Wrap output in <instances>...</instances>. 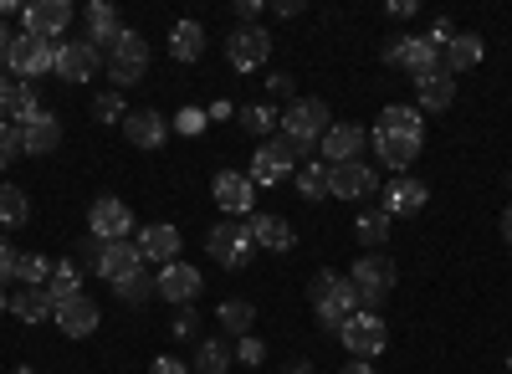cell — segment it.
<instances>
[{
  "label": "cell",
  "instance_id": "obj_1",
  "mask_svg": "<svg viewBox=\"0 0 512 374\" xmlns=\"http://www.w3.org/2000/svg\"><path fill=\"white\" fill-rule=\"evenodd\" d=\"M308 303H313V313H318L323 334H338V328L359 313V287H354L349 277H338L333 267H323V272H313V282H308Z\"/></svg>",
  "mask_w": 512,
  "mask_h": 374
},
{
  "label": "cell",
  "instance_id": "obj_2",
  "mask_svg": "<svg viewBox=\"0 0 512 374\" xmlns=\"http://www.w3.org/2000/svg\"><path fill=\"white\" fill-rule=\"evenodd\" d=\"M57 52H62V41H36V36H11L6 41V57H0V72H11L16 82H36V77H47L57 72Z\"/></svg>",
  "mask_w": 512,
  "mask_h": 374
},
{
  "label": "cell",
  "instance_id": "obj_3",
  "mask_svg": "<svg viewBox=\"0 0 512 374\" xmlns=\"http://www.w3.org/2000/svg\"><path fill=\"white\" fill-rule=\"evenodd\" d=\"M349 282L359 287V313H379V303L395 293V282H400V267L384 257V252H364L349 272Z\"/></svg>",
  "mask_w": 512,
  "mask_h": 374
},
{
  "label": "cell",
  "instance_id": "obj_4",
  "mask_svg": "<svg viewBox=\"0 0 512 374\" xmlns=\"http://www.w3.org/2000/svg\"><path fill=\"white\" fill-rule=\"evenodd\" d=\"M333 129V118H328V103L323 98H292L282 108V139H292L297 149H318V139Z\"/></svg>",
  "mask_w": 512,
  "mask_h": 374
},
{
  "label": "cell",
  "instance_id": "obj_5",
  "mask_svg": "<svg viewBox=\"0 0 512 374\" xmlns=\"http://www.w3.org/2000/svg\"><path fill=\"white\" fill-rule=\"evenodd\" d=\"M205 252L216 257L221 267H231V272L251 267V257H256L251 226H241V221H216V226H210V236H205Z\"/></svg>",
  "mask_w": 512,
  "mask_h": 374
},
{
  "label": "cell",
  "instance_id": "obj_6",
  "mask_svg": "<svg viewBox=\"0 0 512 374\" xmlns=\"http://www.w3.org/2000/svg\"><path fill=\"white\" fill-rule=\"evenodd\" d=\"M226 62L231 72L251 77V72H262L272 62V31L267 26H236L231 41H226Z\"/></svg>",
  "mask_w": 512,
  "mask_h": 374
},
{
  "label": "cell",
  "instance_id": "obj_7",
  "mask_svg": "<svg viewBox=\"0 0 512 374\" xmlns=\"http://www.w3.org/2000/svg\"><path fill=\"white\" fill-rule=\"evenodd\" d=\"M297 154H303V149H297L292 139H267V144H256L251 149V185H282L292 170H297Z\"/></svg>",
  "mask_w": 512,
  "mask_h": 374
},
{
  "label": "cell",
  "instance_id": "obj_8",
  "mask_svg": "<svg viewBox=\"0 0 512 374\" xmlns=\"http://www.w3.org/2000/svg\"><path fill=\"white\" fill-rule=\"evenodd\" d=\"M384 62L400 67V72H410V82L441 72V52H436L425 36H390V41H384Z\"/></svg>",
  "mask_w": 512,
  "mask_h": 374
},
{
  "label": "cell",
  "instance_id": "obj_9",
  "mask_svg": "<svg viewBox=\"0 0 512 374\" xmlns=\"http://www.w3.org/2000/svg\"><path fill=\"white\" fill-rule=\"evenodd\" d=\"M108 72H113V82L118 88H128V82H139L144 72H149V41L139 36V31H118V41L108 47Z\"/></svg>",
  "mask_w": 512,
  "mask_h": 374
},
{
  "label": "cell",
  "instance_id": "obj_10",
  "mask_svg": "<svg viewBox=\"0 0 512 374\" xmlns=\"http://www.w3.org/2000/svg\"><path fill=\"white\" fill-rule=\"evenodd\" d=\"M200 287H205V277H200V267H190V262H169V267L154 272V293H159L169 308H195Z\"/></svg>",
  "mask_w": 512,
  "mask_h": 374
},
{
  "label": "cell",
  "instance_id": "obj_11",
  "mask_svg": "<svg viewBox=\"0 0 512 374\" xmlns=\"http://www.w3.org/2000/svg\"><path fill=\"white\" fill-rule=\"evenodd\" d=\"M338 339H344V349L354 359H374V354L390 349V328H384L379 313H354L344 328H338Z\"/></svg>",
  "mask_w": 512,
  "mask_h": 374
},
{
  "label": "cell",
  "instance_id": "obj_12",
  "mask_svg": "<svg viewBox=\"0 0 512 374\" xmlns=\"http://www.w3.org/2000/svg\"><path fill=\"white\" fill-rule=\"evenodd\" d=\"M21 26L36 41H62V31L72 26V6L67 0H31V6H21Z\"/></svg>",
  "mask_w": 512,
  "mask_h": 374
},
{
  "label": "cell",
  "instance_id": "obj_13",
  "mask_svg": "<svg viewBox=\"0 0 512 374\" xmlns=\"http://www.w3.org/2000/svg\"><path fill=\"white\" fill-rule=\"evenodd\" d=\"M128 231H134V211H128L118 195L93 200V211H88V236H98V241L108 246V241H128Z\"/></svg>",
  "mask_w": 512,
  "mask_h": 374
},
{
  "label": "cell",
  "instance_id": "obj_14",
  "mask_svg": "<svg viewBox=\"0 0 512 374\" xmlns=\"http://www.w3.org/2000/svg\"><path fill=\"white\" fill-rule=\"evenodd\" d=\"M169 134H175V129H169V118L159 108H134V113L123 118V139L134 144V149H164Z\"/></svg>",
  "mask_w": 512,
  "mask_h": 374
},
{
  "label": "cell",
  "instance_id": "obj_15",
  "mask_svg": "<svg viewBox=\"0 0 512 374\" xmlns=\"http://www.w3.org/2000/svg\"><path fill=\"white\" fill-rule=\"evenodd\" d=\"M425 200H431V190L415 175H395L390 185H379V211H390V216H420Z\"/></svg>",
  "mask_w": 512,
  "mask_h": 374
},
{
  "label": "cell",
  "instance_id": "obj_16",
  "mask_svg": "<svg viewBox=\"0 0 512 374\" xmlns=\"http://www.w3.org/2000/svg\"><path fill=\"white\" fill-rule=\"evenodd\" d=\"M180 252H185V236L169 226V221H154V226L139 231V257H144V262L169 267V262H180Z\"/></svg>",
  "mask_w": 512,
  "mask_h": 374
},
{
  "label": "cell",
  "instance_id": "obj_17",
  "mask_svg": "<svg viewBox=\"0 0 512 374\" xmlns=\"http://www.w3.org/2000/svg\"><path fill=\"white\" fill-rule=\"evenodd\" d=\"M210 195H216V205H221V211H231V216L256 211V185L241 170H221L216 180H210Z\"/></svg>",
  "mask_w": 512,
  "mask_h": 374
},
{
  "label": "cell",
  "instance_id": "obj_18",
  "mask_svg": "<svg viewBox=\"0 0 512 374\" xmlns=\"http://www.w3.org/2000/svg\"><path fill=\"white\" fill-rule=\"evenodd\" d=\"M103 72V52L88 47V41H62L57 52V77L62 82H93Z\"/></svg>",
  "mask_w": 512,
  "mask_h": 374
},
{
  "label": "cell",
  "instance_id": "obj_19",
  "mask_svg": "<svg viewBox=\"0 0 512 374\" xmlns=\"http://www.w3.org/2000/svg\"><path fill=\"white\" fill-rule=\"evenodd\" d=\"M369 144V129H359V123H333V129L318 139L323 149V164H354Z\"/></svg>",
  "mask_w": 512,
  "mask_h": 374
},
{
  "label": "cell",
  "instance_id": "obj_20",
  "mask_svg": "<svg viewBox=\"0 0 512 374\" xmlns=\"http://www.w3.org/2000/svg\"><path fill=\"white\" fill-rule=\"evenodd\" d=\"M328 170H333V190H328V195H338V200H369V195L379 190L374 164H364V159H354V164H328Z\"/></svg>",
  "mask_w": 512,
  "mask_h": 374
},
{
  "label": "cell",
  "instance_id": "obj_21",
  "mask_svg": "<svg viewBox=\"0 0 512 374\" xmlns=\"http://www.w3.org/2000/svg\"><path fill=\"white\" fill-rule=\"evenodd\" d=\"M482 57H487V41H482L477 31H456V36L446 41V52H441V72H451V77L477 72Z\"/></svg>",
  "mask_w": 512,
  "mask_h": 374
},
{
  "label": "cell",
  "instance_id": "obj_22",
  "mask_svg": "<svg viewBox=\"0 0 512 374\" xmlns=\"http://www.w3.org/2000/svg\"><path fill=\"white\" fill-rule=\"evenodd\" d=\"M369 144L379 149V164L384 170H395V175H410V164L420 159V139H405V134H384V129H374L369 134Z\"/></svg>",
  "mask_w": 512,
  "mask_h": 374
},
{
  "label": "cell",
  "instance_id": "obj_23",
  "mask_svg": "<svg viewBox=\"0 0 512 374\" xmlns=\"http://www.w3.org/2000/svg\"><path fill=\"white\" fill-rule=\"evenodd\" d=\"M52 318H57V328H62L67 339H88V334H98V323H103V313H98V303H93L88 293L72 298V303H62Z\"/></svg>",
  "mask_w": 512,
  "mask_h": 374
},
{
  "label": "cell",
  "instance_id": "obj_24",
  "mask_svg": "<svg viewBox=\"0 0 512 374\" xmlns=\"http://www.w3.org/2000/svg\"><path fill=\"white\" fill-rule=\"evenodd\" d=\"M93 272H98V277H108V282H123V277H134V272H144V257H139V241H108Z\"/></svg>",
  "mask_w": 512,
  "mask_h": 374
},
{
  "label": "cell",
  "instance_id": "obj_25",
  "mask_svg": "<svg viewBox=\"0 0 512 374\" xmlns=\"http://www.w3.org/2000/svg\"><path fill=\"white\" fill-rule=\"evenodd\" d=\"M374 129H384V134H405V139H420V144H425V113H420L415 103H384Z\"/></svg>",
  "mask_w": 512,
  "mask_h": 374
},
{
  "label": "cell",
  "instance_id": "obj_26",
  "mask_svg": "<svg viewBox=\"0 0 512 374\" xmlns=\"http://www.w3.org/2000/svg\"><path fill=\"white\" fill-rule=\"evenodd\" d=\"M82 21H88V36H82V41H88V47H113V41H118V11L108 6V0H88V11H82Z\"/></svg>",
  "mask_w": 512,
  "mask_h": 374
},
{
  "label": "cell",
  "instance_id": "obj_27",
  "mask_svg": "<svg viewBox=\"0 0 512 374\" xmlns=\"http://www.w3.org/2000/svg\"><path fill=\"white\" fill-rule=\"evenodd\" d=\"M57 144H62V123H57V113H41V118H31L26 129H21V149L36 154V159L57 154Z\"/></svg>",
  "mask_w": 512,
  "mask_h": 374
},
{
  "label": "cell",
  "instance_id": "obj_28",
  "mask_svg": "<svg viewBox=\"0 0 512 374\" xmlns=\"http://www.w3.org/2000/svg\"><path fill=\"white\" fill-rule=\"evenodd\" d=\"M451 98H456V77L451 72H431V77L415 82V108L420 113H446Z\"/></svg>",
  "mask_w": 512,
  "mask_h": 374
},
{
  "label": "cell",
  "instance_id": "obj_29",
  "mask_svg": "<svg viewBox=\"0 0 512 374\" xmlns=\"http://www.w3.org/2000/svg\"><path fill=\"white\" fill-rule=\"evenodd\" d=\"M169 57H175V62H200L205 57V26L195 16L169 26Z\"/></svg>",
  "mask_w": 512,
  "mask_h": 374
},
{
  "label": "cell",
  "instance_id": "obj_30",
  "mask_svg": "<svg viewBox=\"0 0 512 374\" xmlns=\"http://www.w3.org/2000/svg\"><path fill=\"white\" fill-rule=\"evenodd\" d=\"M246 226H251V241H256V246H267V252H277V257L297 246V231H292L282 216H251Z\"/></svg>",
  "mask_w": 512,
  "mask_h": 374
},
{
  "label": "cell",
  "instance_id": "obj_31",
  "mask_svg": "<svg viewBox=\"0 0 512 374\" xmlns=\"http://www.w3.org/2000/svg\"><path fill=\"white\" fill-rule=\"evenodd\" d=\"M390 231H395V216H390V211H379V205L359 211V221H354V236H359L364 252H384V241H390Z\"/></svg>",
  "mask_w": 512,
  "mask_h": 374
},
{
  "label": "cell",
  "instance_id": "obj_32",
  "mask_svg": "<svg viewBox=\"0 0 512 374\" xmlns=\"http://www.w3.org/2000/svg\"><path fill=\"white\" fill-rule=\"evenodd\" d=\"M231 364H236V349L226 339H200L195 359H190V374H226Z\"/></svg>",
  "mask_w": 512,
  "mask_h": 374
},
{
  "label": "cell",
  "instance_id": "obj_33",
  "mask_svg": "<svg viewBox=\"0 0 512 374\" xmlns=\"http://www.w3.org/2000/svg\"><path fill=\"white\" fill-rule=\"evenodd\" d=\"M47 298H52V308H62V303L82 298V267H77V257H67V262H57V267H52Z\"/></svg>",
  "mask_w": 512,
  "mask_h": 374
},
{
  "label": "cell",
  "instance_id": "obj_34",
  "mask_svg": "<svg viewBox=\"0 0 512 374\" xmlns=\"http://www.w3.org/2000/svg\"><path fill=\"white\" fill-rule=\"evenodd\" d=\"M328 190H333V170L323 159H308V164H297V195L303 200H328Z\"/></svg>",
  "mask_w": 512,
  "mask_h": 374
},
{
  "label": "cell",
  "instance_id": "obj_35",
  "mask_svg": "<svg viewBox=\"0 0 512 374\" xmlns=\"http://www.w3.org/2000/svg\"><path fill=\"white\" fill-rule=\"evenodd\" d=\"M216 323L226 328V334L246 339V334H256V303H246V298H226V303L216 308Z\"/></svg>",
  "mask_w": 512,
  "mask_h": 374
},
{
  "label": "cell",
  "instance_id": "obj_36",
  "mask_svg": "<svg viewBox=\"0 0 512 374\" xmlns=\"http://www.w3.org/2000/svg\"><path fill=\"white\" fill-rule=\"evenodd\" d=\"M11 313H16L21 323H47L57 308H52V298H47V287H21V293L11 298Z\"/></svg>",
  "mask_w": 512,
  "mask_h": 374
},
{
  "label": "cell",
  "instance_id": "obj_37",
  "mask_svg": "<svg viewBox=\"0 0 512 374\" xmlns=\"http://www.w3.org/2000/svg\"><path fill=\"white\" fill-rule=\"evenodd\" d=\"M31 221V200L21 185H0V231H21Z\"/></svg>",
  "mask_w": 512,
  "mask_h": 374
},
{
  "label": "cell",
  "instance_id": "obj_38",
  "mask_svg": "<svg viewBox=\"0 0 512 374\" xmlns=\"http://www.w3.org/2000/svg\"><path fill=\"white\" fill-rule=\"evenodd\" d=\"M236 123H241L251 139H267L277 123H282V113H277L272 103H241V108H236Z\"/></svg>",
  "mask_w": 512,
  "mask_h": 374
},
{
  "label": "cell",
  "instance_id": "obj_39",
  "mask_svg": "<svg viewBox=\"0 0 512 374\" xmlns=\"http://www.w3.org/2000/svg\"><path fill=\"white\" fill-rule=\"evenodd\" d=\"M11 282H21V287H47V282H52V262L41 257V252H16Z\"/></svg>",
  "mask_w": 512,
  "mask_h": 374
},
{
  "label": "cell",
  "instance_id": "obj_40",
  "mask_svg": "<svg viewBox=\"0 0 512 374\" xmlns=\"http://www.w3.org/2000/svg\"><path fill=\"white\" fill-rule=\"evenodd\" d=\"M47 108H41V98H36V88L31 82H16V98H11V113H6V123H16V129H26L31 118H41Z\"/></svg>",
  "mask_w": 512,
  "mask_h": 374
},
{
  "label": "cell",
  "instance_id": "obj_41",
  "mask_svg": "<svg viewBox=\"0 0 512 374\" xmlns=\"http://www.w3.org/2000/svg\"><path fill=\"white\" fill-rule=\"evenodd\" d=\"M113 293H118L123 303H149V298H159V293H154V272H134V277L113 282Z\"/></svg>",
  "mask_w": 512,
  "mask_h": 374
},
{
  "label": "cell",
  "instance_id": "obj_42",
  "mask_svg": "<svg viewBox=\"0 0 512 374\" xmlns=\"http://www.w3.org/2000/svg\"><path fill=\"white\" fill-rule=\"evenodd\" d=\"M93 118H98V123H118V129H123V118H128L123 93H98V98H93Z\"/></svg>",
  "mask_w": 512,
  "mask_h": 374
},
{
  "label": "cell",
  "instance_id": "obj_43",
  "mask_svg": "<svg viewBox=\"0 0 512 374\" xmlns=\"http://www.w3.org/2000/svg\"><path fill=\"white\" fill-rule=\"evenodd\" d=\"M169 334H175L180 344H185V339L200 344V313H195V308H175V318H169Z\"/></svg>",
  "mask_w": 512,
  "mask_h": 374
},
{
  "label": "cell",
  "instance_id": "obj_44",
  "mask_svg": "<svg viewBox=\"0 0 512 374\" xmlns=\"http://www.w3.org/2000/svg\"><path fill=\"white\" fill-rule=\"evenodd\" d=\"M21 129L16 123H0V170H11V159H21Z\"/></svg>",
  "mask_w": 512,
  "mask_h": 374
},
{
  "label": "cell",
  "instance_id": "obj_45",
  "mask_svg": "<svg viewBox=\"0 0 512 374\" xmlns=\"http://www.w3.org/2000/svg\"><path fill=\"white\" fill-rule=\"evenodd\" d=\"M262 359H267V344L256 339V334L236 339V364H251V369H256V364H262Z\"/></svg>",
  "mask_w": 512,
  "mask_h": 374
},
{
  "label": "cell",
  "instance_id": "obj_46",
  "mask_svg": "<svg viewBox=\"0 0 512 374\" xmlns=\"http://www.w3.org/2000/svg\"><path fill=\"white\" fill-rule=\"evenodd\" d=\"M149 374H190V364H185V359H175V354H159V359L149 364Z\"/></svg>",
  "mask_w": 512,
  "mask_h": 374
},
{
  "label": "cell",
  "instance_id": "obj_47",
  "mask_svg": "<svg viewBox=\"0 0 512 374\" xmlns=\"http://www.w3.org/2000/svg\"><path fill=\"white\" fill-rule=\"evenodd\" d=\"M175 129H180V134H200V129H205V113H200V108H185V113L175 118Z\"/></svg>",
  "mask_w": 512,
  "mask_h": 374
},
{
  "label": "cell",
  "instance_id": "obj_48",
  "mask_svg": "<svg viewBox=\"0 0 512 374\" xmlns=\"http://www.w3.org/2000/svg\"><path fill=\"white\" fill-rule=\"evenodd\" d=\"M11 98H16V77L0 72V123H6V113H11Z\"/></svg>",
  "mask_w": 512,
  "mask_h": 374
},
{
  "label": "cell",
  "instance_id": "obj_49",
  "mask_svg": "<svg viewBox=\"0 0 512 374\" xmlns=\"http://www.w3.org/2000/svg\"><path fill=\"white\" fill-rule=\"evenodd\" d=\"M11 262H16V252H11V241H6V236H0V287H6V282H11Z\"/></svg>",
  "mask_w": 512,
  "mask_h": 374
},
{
  "label": "cell",
  "instance_id": "obj_50",
  "mask_svg": "<svg viewBox=\"0 0 512 374\" xmlns=\"http://www.w3.org/2000/svg\"><path fill=\"white\" fill-rule=\"evenodd\" d=\"M384 11H390L395 21H410V16H420V6H415V0H390Z\"/></svg>",
  "mask_w": 512,
  "mask_h": 374
},
{
  "label": "cell",
  "instance_id": "obj_51",
  "mask_svg": "<svg viewBox=\"0 0 512 374\" xmlns=\"http://www.w3.org/2000/svg\"><path fill=\"white\" fill-rule=\"evenodd\" d=\"M267 88H272V98H292V77H287V72H272Z\"/></svg>",
  "mask_w": 512,
  "mask_h": 374
},
{
  "label": "cell",
  "instance_id": "obj_52",
  "mask_svg": "<svg viewBox=\"0 0 512 374\" xmlns=\"http://www.w3.org/2000/svg\"><path fill=\"white\" fill-rule=\"evenodd\" d=\"M262 11H267L262 0H241V6H236V16H241V21H262Z\"/></svg>",
  "mask_w": 512,
  "mask_h": 374
},
{
  "label": "cell",
  "instance_id": "obj_53",
  "mask_svg": "<svg viewBox=\"0 0 512 374\" xmlns=\"http://www.w3.org/2000/svg\"><path fill=\"white\" fill-rule=\"evenodd\" d=\"M338 374H374V364H369V359H354V364H344Z\"/></svg>",
  "mask_w": 512,
  "mask_h": 374
},
{
  "label": "cell",
  "instance_id": "obj_54",
  "mask_svg": "<svg viewBox=\"0 0 512 374\" xmlns=\"http://www.w3.org/2000/svg\"><path fill=\"white\" fill-rule=\"evenodd\" d=\"M502 241L512 246V205H507V211H502Z\"/></svg>",
  "mask_w": 512,
  "mask_h": 374
},
{
  "label": "cell",
  "instance_id": "obj_55",
  "mask_svg": "<svg viewBox=\"0 0 512 374\" xmlns=\"http://www.w3.org/2000/svg\"><path fill=\"white\" fill-rule=\"evenodd\" d=\"M6 16H21V6H16V0H0V21H6Z\"/></svg>",
  "mask_w": 512,
  "mask_h": 374
},
{
  "label": "cell",
  "instance_id": "obj_56",
  "mask_svg": "<svg viewBox=\"0 0 512 374\" xmlns=\"http://www.w3.org/2000/svg\"><path fill=\"white\" fill-rule=\"evenodd\" d=\"M282 374H313V364H287Z\"/></svg>",
  "mask_w": 512,
  "mask_h": 374
},
{
  "label": "cell",
  "instance_id": "obj_57",
  "mask_svg": "<svg viewBox=\"0 0 512 374\" xmlns=\"http://www.w3.org/2000/svg\"><path fill=\"white\" fill-rule=\"evenodd\" d=\"M6 41H11V31H6V26H0V57H6Z\"/></svg>",
  "mask_w": 512,
  "mask_h": 374
},
{
  "label": "cell",
  "instance_id": "obj_58",
  "mask_svg": "<svg viewBox=\"0 0 512 374\" xmlns=\"http://www.w3.org/2000/svg\"><path fill=\"white\" fill-rule=\"evenodd\" d=\"M0 313H11V298H6V287H0Z\"/></svg>",
  "mask_w": 512,
  "mask_h": 374
},
{
  "label": "cell",
  "instance_id": "obj_59",
  "mask_svg": "<svg viewBox=\"0 0 512 374\" xmlns=\"http://www.w3.org/2000/svg\"><path fill=\"white\" fill-rule=\"evenodd\" d=\"M11 374H36V369H31V364H16V369H11Z\"/></svg>",
  "mask_w": 512,
  "mask_h": 374
},
{
  "label": "cell",
  "instance_id": "obj_60",
  "mask_svg": "<svg viewBox=\"0 0 512 374\" xmlns=\"http://www.w3.org/2000/svg\"><path fill=\"white\" fill-rule=\"evenodd\" d=\"M507 374H512V354H507Z\"/></svg>",
  "mask_w": 512,
  "mask_h": 374
},
{
  "label": "cell",
  "instance_id": "obj_61",
  "mask_svg": "<svg viewBox=\"0 0 512 374\" xmlns=\"http://www.w3.org/2000/svg\"><path fill=\"white\" fill-rule=\"evenodd\" d=\"M507 185H512V180H507Z\"/></svg>",
  "mask_w": 512,
  "mask_h": 374
}]
</instances>
